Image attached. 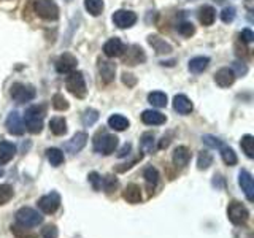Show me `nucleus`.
<instances>
[{"mask_svg":"<svg viewBox=\"0 0 254 238\" xmlns=\"http://www.w3.org/2000/svg\"><path fill=\"white\" fill-rule=\"evenodd\" d=\"M43 118H45V107L43 105H32L24 113V127L30 133H40L43 129Z\"/></svg>","mask_w":254,"mask_h":238,"instance_id":"nucleus-1","label":"nucleus"},{"mask_svg":"<svg viewBox=\"0 0 254 238\" xmlns=\"http://www.w3.org/2000/svg\"><path fill=\"white\" fill-rule=\"evenodd\" d=\"M118 148V137L107 132H99L94 137V151L103 156H110Z\"/></svg>","mask_w":254,"mask_h":238,"instance_id":"nucleus-2","label":"nucleus"},{"mask_svg":"<svg viewBox=\"0 0 254 238\" xmlns=\"http://www.w3.org/2000/svg\"><path fill=\"white\" fill-rule=\"evenodd\" d=\"M16 222L22 227H37L43 222V216L30 206H22L16 211Z\"/></svg>","mask_w":254,"mask_h":238,"instance_id":"nucleus-3","label":"nucleus"},{"mask_svg":"<svg viewBox=\"0 0 254 238\" xmlns=\"http://www.w3.org/2000/svg\"><path fill=\"white\" fill-rule=\"evenodd\" d=\"M227 218L234 226H246L250 219V211L243 203L234 200L227 206Z\"/></svg>","mask_w":254,"mask_h":238,"instance_id":"nucleus-4","label":"nucleus"},{"mask_svg":"<svg viewBox=\"0 0 254 238\" xmlns=\"http://www.w3.org/2000/svg\"><path fill=\"white\" fill-rule=\"evenodd\" d=\"M65 86L70 94H73L75 97L78 99H83L87 89H86V83H84V76L81 71L78 70H73L70 71L68 76H67V81H65Z\"/></svg>","mask_w":254,"mask_h":238,"instance_id":"nucleus-5","label":"nucleus"},{"mask_svg":"<svg viewBox=\"0 0 254 238\" xmlns=\"http://www.w3.org/2000/svg\"><path fill=\"white\" fill-rule=\"evenodd\" d=\"M35 13L46 21H56L59 18V6L54 0H35Z\"/></svg>","mask_w":254,"mask_h":238,"instance_id":"nucleus-6","label":"nucleus"},{"mask_svg":"<svg viewBox=\"0 0 254 238\" xmlns=\"http://www.w3.org/2000/svg\"><path fill=\"white\" fill-rule=\"evenodd\" d=\"M35 87L30 84H24V83H13L10 87V95L14 102L24 103V102H30L32 99H35Z\"/></svg>","mask_w":254,"mask_h":238,"instance_id":"nucleus-7","label":"nucleus"},{"mask_svg":"<svg viewBox=\"0 0 254 238\" xmlns=\"http://www.w3.org/2000/svg\"><path fill=\"white\" fill-rule=\"evenodd\" d=\"M61 206V195L53 190V192L43 195L42 198L38 200V208L42 210L45 214H53L59 210Z\"/></svg>","mask_w":254,"mask_h":238,"instance_id":"nucleus-8","label":"nucleus"},{"mask_svg":"<svg viewBox=\"0 0 254 238\" xmlns=\"http://www.w3.org/2000/svg\"><path fill=\"white\" fill-rule=\"evenodd\" d=\"M113 24L119 29H129L137 22V14L129 10H118L113 13Z\"/></svg>","mask_w":254,"mask_h":238,"instance_id":"nucleus-9","label":"nucleus"},{"mask_svg":"<svg viewBox=\"0 0 254 238\" xmlns=\"http://www.w3.org/2000/svg\"><path fill=\"white\" fill-rule=\"evenodd\" d=\"M126 53V45L121 42L119 38H111L108 42L103 45V54L107 58H121Z\"/></svg>","mask_w":254,"mask_h":238,"instance_id":"nucleus-10","label":"nucleus"},{"mask_svg":"<svg viewBox=\"0 0 254 238\" xmlns=\"http://www.w3.org/2000/svg\"><path fill=\"white\" fill-rule=\"evenodd\" d=\"M238 182H240V187L245 192L246 198H248L250 202H254V181H253V177L248 170H242L238 173Z\"/></svg>","mask_w":254,"mask_h":238,"instance_id":"nucleus-11","label":"nucleus"},{"mask_svg":"<svg viewBox=\"0 0 254 238\" xmlns=\"http://www.w3.org/2000/svg\"><path fill=\"white\" fill-rule=\"evenodd\" d=\"M76 58L75 56H71L70 53H64L61 58L56 60V70L59 71V73H70V71L76 70Z\"/></svg>","mask_w":254,"mask_h":238,"instance_id":"nucleus-12","label":"nucleus"},{"mask_svg":"<svg viewBox=\"0 0 254 238\" xmlns=\"http://www.w3.org/2000/svg\"><path fill=\"white\" fill-rule=\"evenodd\" d=\"M5 125H6V130L11 135H22L24 130H26V127H24V122H22L18 111H11V113L8 115Z\"/></svg>","mask_w":254,"mask_h":238,"instance_id":"nucleus-13","label":"nucleus"},{"mask_svg":"<svg viewBox=\"0 0 254 238\" xmlns=\"http://www.w3.org/2000/svg\"><path fill=\"white\" fill-rule=\"evenodd\" d=\"M235 71L229 67H224V68H219L216 71V75H214V81H216L218 86L221 87H229L235 83Z\"/></svg>","mask_w":254,"mask_h":238,"instance_id":"nucleus-14","label":"nucleus"},{"mask_svg":"<svg viewBox=\"0 0 254 238\" xmlns=\"http://www.w3.org/2000/svg\"><path fill=\"white\" fill-rule=\"evenodd\" d=\"M99 73H100L102 81L105 84H110L115 79L116 65L110 60H99Z\"/></svg>","mask_w":254,"mask_h":238,"instance_id":"nucleus-15","label":"nucleus"},{"mask_svg":"<svg viewBox=\"0 0 254 238\" xmlns=\"http://www.w3.org/2000/svg\"><path fill=\"white\" fill-rule=\"evenodd\" d=\"M126 51H127V56L124 58V63H127V65H137V63L146 60V56L138 45H133Z\"/></svg>","mask_w":254,"mask_h":238,"instance_id":"nucleus-16","label":"nucleus"},{"mask_svg":"<svg viewBox=\"0 0 254 238\" xmlns=\"http://www.w3.org/2000/svg\"><path fill=\"white\" fill-rule=\"evenodd\" d=\"M123 198L127 202V203H140L141 202V189L138 184H135V182H130V184H127L123 190Z\"/></svg>","mask_w":254,"mask_h":238,"instance_id":"nucleus-17","label":"nucleus"},{"mask_svg":"<svg viewBox=\"0 0 254 238\" xmlns=\"http://www.w3.org/2000/svg\"><path fill=\"white\" fill-rule=\"evenodd\" d=\"M172 159H173L175 167H178V169H185L190 161V151L186 146H178V148H175Z\"/></svg>","mask_w":254,"mask_h":238,"instance_id":"nucleus-18","label":"nucleus"},{"mask_svg":"<svg viewBox=\"0 0 254 238\" xmlns=\"http://www.w3.org/2000/svg\"><path fill=\"white\" fill-rule=\"evenodd\" d=\"M86 143H87V133H84V132H76L73 135V138H71L67 143V145H65V149L68 151V153L75 154V153L81 151L86 146Z\"/></svg>","mask_w":254,"mask_h":238,"instance_id":"nucleus-19","label":"nucleus"},{"mask_svg":"<svg viewBox=\"0 0 254 238\" xmlns=\"http://www.w3.org/2000/svg\"><path fill=\"white\" fill-rule=\"evenodd\" d=\"M173 108H175V111H178L180 115H189L190 111L194 110L192 102H190L185 94L175 95V99H173Z\"/></svg>","mask_w":254,"mask_h":238,"instance_id":"nucleus-20","label":"nucleus"},{"mask_svg":"<svg viewBox=\"0 0 254 238\" xmlns=\"http://www.w3.org/2000/svg\"><path fill=\"white\" fill-rule=\"evenodd\" d=\"M141 121L148 124V125H161L167 121L165 115H162L161 111L156 110H146L141 113Z\"/></svg>","mask_w":254,"mask_h":238,"instance_id":"nucleus-21","label":"nucleus"},{"mask_svg":"<svg viewBox=\"0 0 254 238\" xmlns=\"http://www.w3.org/2000/svg\"><path fill=\"white\" fill-rule=\"evenodd\" d=\"M16 154V146L10 141L0 143V165H6Z\"/></svg>","mask_w":254,"mask_h":238,"instance_id":"nucleus-22","label":"nucleus"},{"mask_svg":"<svg viewBox=\"0 0 254 238\" xmlns=\"http://www.w3.org/2000/svg\"><path fill=\"white\" fill-rule=\"evenodd\" d=\"M148 43L154 48L157 54H169V53H172V46L167 43L165 40H162L161 37H157V35H149L148 37Z\"/></svg>","mask_w":254,"mask_h":238,"instance_id":"nucleus-23","label":"nucleus"},{"mask_svg":"<svg viewBox=\"0 0 254 238\" xmlns=\"http://www.w3.org/2000/svg\"><path fill=\"white\" fill-rule=\"evenodd\" d=\"M108 125L116 132H123L126 129H129L130 122H129V119L121 116V115H113V116H110V119H108Z\"/></svg>","mask_w":254,"mask_h":238,"instance_id":"nucleus-24","label":"nucleus"},{"mask_svg":"<svg viewBox=\"0 0 254 238\" xmlns=\"http://www.w3.org/2000/svg\"><path fill=\"white\" fill-rule=\"evenodd\" d=\"M210 65V59L208 58H203V56H198V58H194L189 60V70L192 73H202Z\"/></svg>","mask_w":254,"mask_h":238,"instance_id":"nucleus-25","label":"nucleus"},{"mask_svg":"<svg viewBox=\"0 0 254 238\" xmlns=\"http://www.w3.org/2000/svg\"><path fill=\"white\" fill-rule=\"evenodd\" d=\"M50 129L54 135H58V137H61V135H65L67 133V121L64 118L58 116V118H53L50 121Z\"/></svg>","mask_w":254,"mask_h":238,"instance_id":"nucleus-26","label":"nucleus"},{"mask_svg":"<svg viewBox=\"0 0 254 238\" xmlns=\"http://www.w3.org/2000/svg\"><path fill=\"white\" fill-rule=\"evenodd\" d=\"M214 18H216V11H214V8L206 5L203 8H200V13H198V19L203 24V26H211L214 22Z\"/></svg>","mask_w":254,"mask_h":238,"instance_id":"nucleus-27","label":"nucleus"},{"mask_svg":"<svg viewBox=\"0 0 254 238\" xmlns=\"http://www.w3.org/2000/svg\"><path fill=\"white\" fill-rule=\"evenodd\" d=\"M46 157L53 167H59L64 164V153L58 148H48L46 149Z\"/></svg>","mask_w":254,"mask_h":238,"instance_id":"nucleus-28","label":"nucleus"},{"mask_svg":"<svg viewBox=\"0 0 254 238\" xmlns=\"http://www.w3.org/2000/svg\"><path fill=\"white\" fill-rule=\"evenodd\" d=\"M140 148H141V153H146V154L154 153V135L143 133L140 138Z\"/></svg>","mask_w":254,"mask_h":238,"instance_id":"nucleus-29","label":"nucleus"},{"mask_svg":"<svg viewBox=\"0 0 254 238\" xmlns=\"http://www.w3.org/2000/svg\"><path fill=\"white\" fill-rule=\"evenodd\" d=\"M143 178H145L146 184H148L149 187H153V189H154L156 184L159 182V172H157V169H154L153 165L146 167L145 172H143Z\"/></svg>","mask_w":254,"mask_h":238,"instance_id":"nucleus-30","label":"nucleus"},{"mask_svg":"<svg viewBox=\"0 0 254 238\" xmlns=\"http://www.w3.org/2000/svg\"><path fill=\"white\" fill-rule=\"evenodd\" d=\"M148 102L156 108H164V107H167V95L164 92H159V91L151 92L148 95Z\"/></svg>","mask_w":254,"mask_h":238,"instance_id":"nucleus-31","label":"nucleus"},{"mask_svg":"<svg viewBox=\"0 0 254 238\" xmlns=\"http://www.w3.org/2000/svg\"><path fill=\"white\" fill-rule=\"evenodd\" d=\"M219 151H221V157H222V161H224L226 165L232 167V165L237 164L238 159H237V154L234 153V149H232V148H229V146H224V145H222V146L219 148Z\"/></svg>","mask_w":254,"mask_h":238,"instance_id":"nucleus-32","label":"nucleus"},{"mask_svg":"<svg viewBox=\"0 0 254 238\" xmlns=\"http://www.w3.org/2000/svg\"><path fill=\"white\" fill-rule=\"evenodd\" d=\"M84 8L92 16H99L103 11V0H84Z\"/></svg>","mask_w":254,"mask_h":238,"instance_id":"nucleus-33","label":"nucleus"},{"mask_svg":"<svg viewBox=\"0 0 254 238\" xmlns=\"http://www.w3.org/2000/svg\"><path fill=\"white\" fill-rule=\"evenodd\" d=\"M240 146L243 149V153L250 159L254 157V137H253V135H245V137H242Z\"/></svg>","mask_w":254,"mask_h":238,"instance_id":"nucleus-34","label":"nucleus"},{"mask_svg":"<svg viewBox=\"0 0 254 238\" xmlns=\"http://www.w3.org/2000/svg\"><path fill=\"white\" fill-rule=\"evenodd\" d=\"M213 164V156L208 151H200L197 157V169L198 170H206L210 169V165Z\"/></svg>","mask_w":254,"mask_h":238,"instance_id":"nucleus-35","label":"nucleus"},{"mask_svg":"<svg viewBox=\"0 0 254 238\" xmlns=\"http://www.w3.org/2000/svg\"><path fill=\"white\" fill-rule=\"evenodd\" d=\"M102 186H103V189H105L107 194L115 192V190L118 189V186H119L118 178L113 177V175H107V177L102 179Z\"/></svg>","mask_w":254,"mask_h":238,"instance_id":"nucleus-36","label":"nucleus"},{"mask_svg":"<svg viewBox=\"0 0 254 238\" xmlns=\"http://www.w3.org/2000/svg\"><path fill=\"white\" fill-rule=\"evenodd\" d=\"M97 119H99V111L94 110V108L84 110V113L81 116V121L84 125H94L95 122H97Z\"/></svg>","mask_w":254,"mask_h":238,"instance_id":"nucleus-37","label":"nucleus"},{"mask_svg":"<svg viewBox=\"0 0 254 238\" xmlns=\"http://www.w3.org/2000/svg\"><path fill=\"white\" fill-rule=\"evenodd\" d=\"M13 198V187L10 184H0V205L8 203Z\"/></svg>","mask_w":254,"mask_h":238,"instance_id":"nucleus-38","label":"nucleus"},{"mask_svg":"<svg viewBox=\"0 0 254 238\" xmlns=\"http://www.w3.org/2000/svg\"><path fill=\"white\" fill-rule=\"evenodd\" d=\"M53 107H54V110H58V111L68 110V102L62 94H56L53 97Z\"/></svg>","mask_w":254,"mask_h":238,"instance_id":"nucleus-39","label":"nucleus"},{"mask_svg":"<svg viewBox=\"0 0 254 238\" xmlns=\"http://www.w3.org/2000/svg\"><path fill=\"white\" fill-rule=\"evenodd\" d=\"M11 232L14 234L16 238H37L35 234L29 232V230L26 227H19V226H11Z\"/></svg>","mask_w":254,"mask_h":238,"instance_id":"nucleus-40","label":"nucleus"},{"mask_svg":"<svg viewBox=\"0 0 254 238\" xmlns=\"http://www.w3.org/2000/svg\"><path fill=\"white\" fill-rule=\"evenodd\" d=\"M178 32L183 37H190V35H194L195 27L192 22H181L178 26Z\"/></svg>","mask_w":254,"mask_h":238,"instance_id":"nucleus-41","label":"nucleus"},{"mask_svg":"<svg viewBox=\"0 0 254 238\" xmlns=\"http://www.w3.org/2000/svg\"><path fill=\"white\" fill-rule=\"evenodd\" d=\"M221 19H222V22H226V24L232 22L235 19V8L234 6L224 8V10L221 11Z\"/></svg>","mask_w":254,"mask_h":238,"instance_id":"nucleus-42","label":"nucleus"},{"mask_svg":"<svg viewBox=\"0 0 254 238\" xmlns=\"http://www.w3.org/2000/svg\"><path fill=\"white\" fill-rule=\"evenodd\" d=\"M202 140H203L205 145L210 146V148H218L219 149L222 146V141L219 138H216V137H213V135H203Z\"/></svg>","mask_w":254,"mask_h":238,"instance_id":"nucleus-43","label":"nucleus"},{"mask_svg":"<svg viewBox=\"0 0 254 238\" xmlns=\"http://www.w3.org/2000/svg\"><path fill=\"white\" fill-rule=\"evenodd\" d=\"M87 179H89V182L92 184L94 190H100L102 189V177L97 172H91L89 177H87Z\"/></svg>","mask_w":254,"mask_h":238,"instance_id":"nucleus-44","label":"nucleus"},{"mask_svg":"<svg viewBox=\"0 0 254 238\" xmlns=\"http://www.w3.org/2000/svg\"><path fill=\"white\" fill-rule=\"evenodd\" d=\"M43 238H58L59 232H58V227L56 226H46L42 232Z\"/></svg>","mask_w":254,"mask_h":238,"instance_id":"nucleus-45","label":"nucleus"},{"mask_svg":"<svg viewBox=\"0 0 254 238\" xmlns=\"http://www.w3.org/2000/svg\"><path fill=\"white\" fill-rule=\"evenodd\" d=\"M240 40L243 43H251L254 40V34L251 32V29H243L242 34H240Z\"/></svg>","mask_w":254,"mask_h":238,"instance_id":"nucleus-46","label":"nucleus"},{"mask_svg":"<svg viewBox=\"0 0 254 238\" xmlns=\"http://www.w3.org/2000/svg\"><path fill=\"white\" fill-rule=\"evenodd\" d=\"M234 68L237 70L235 75H240V76L246 75V71H248V67H246L245 63H242V62H234Z\"/></svg>","mask_w":254,"mask_h":238,"instance_id":"nucleus-47","label":"nucleus"},{"mask_svg":"<svg viewBox=\"0 0 254 238\" xmlns=\"http://www.w3.org/2000/svg\"><path fill=\"white\" fill-rule=\"evenodd\" d=\"M130 149H132V145H130V143H126V145L121 148V151L118 153V157H126V156H129V154H130Z\"/></svg>","mask_w":254,"mask_h":238,"instance_id":"nucleus-48","label":"nucleus"},{"mask_svg":"<svg viewBox=\"0 0 254 238\" xmlns=\"http://www.w3.org/2000/svg\"><path fill=\"white\" fill-rule=\"evenodd\" d=\"M170 135H164V137H162V140L161 141H159V145H157V148L159 149H165L167 146H169L170 145Z\"/></svg>","mask_w":254,"mask_h":238,"instance_id":"nucleus-49","label":"nucleus"},{"mask_svg":"<svg viewBox=\"0 0 254 238\" xmlns=\"http://www.w3.org/2000/svg\"><path fill=\"white\" fill-rule=\"evenodd\" d=\"M123 81H124V84H127V86H133L137 79H135L133 75H130V73H124V75H123Z\"/></svg>","mask_w":254,"mask_h":238,"instance_id":"nucleus-50","label":"nucleus"},{"mask_svg":"<svg viewBox=\"0 0 254 238\" xmlns=\"http://www.w3.org/2000/svg\"><path fill=\"white\" fill-rule=\"evenodd\" d=\"M0 175H2V170H0Z\"/></svg>","mask_w":254,"mask_h":238,"instance_id":"nucleus-51","label":"nucleus"}]
</instances>
